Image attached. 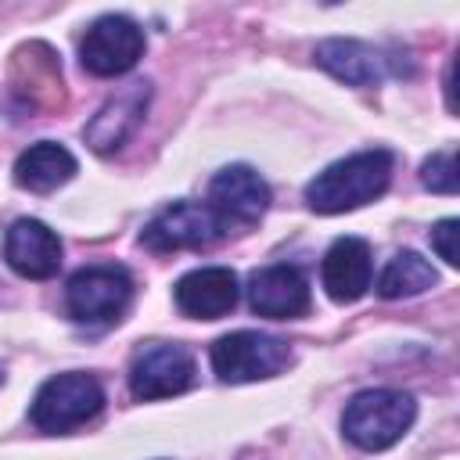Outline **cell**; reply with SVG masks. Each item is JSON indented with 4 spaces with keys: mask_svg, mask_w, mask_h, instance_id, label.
<instances>
[{
    "mask_svg": "<svg viewBox=\"0 0 460 460\" xmlns=\"http://www.w3.org/2000/svg\"><path fill=\"white\" fill-rule=\"evenodd\" d=\"M388 180H392V151L370 147L316 172V180L305 187V201L323 216L349 212L381 198Z\"/></svg>",
    "mask_w": 460,
    "mask_h": 460,
    "instance_id": "obj_1",
    "label": "cell"
},
{
    "mask_svg": "<svg viewBox=\"0 0 460 460\" xmlns=\"http://www.w3.org/2000/svg\"><path fill=\"white\" fill-rule=\"evenodd\" d=\"M413 417H417V402L406 392L367 388V392L352 395V402L345 406L341 431L352 446H359L367 453H377V449L395 446L410 431Z\"/></svg>",
    "mask_w": 460,
    "mask_h": 460,
    "instance_id": "obj_2",
    "label": "cell"
},
{
    "mask_svg": "<svg viewBox=\"0 0 460 460\" xmlns=\"http://www.w3.org/2000/svg\"><path fill=\"white\" fill-rule=\"evenodd\" d=\"M104 406V392L97 385L93 374H83V370H68V374H54L40 385L36 399H32V424L40 431H72L86 420H93Z\"/></svg>",
    "mask_w": 460,
    "mask_h": 460,
    "instance_id": "obj_3",
    "label": "cell"
},
{
    "mask_svg": "<svg viewBox=\"0 0 460 460\" xmlns=\"http://www.w3.org/2000/svg\"><path fill=\"white\" fill-rule=\"evenodd\" d=\"M133 298V280L122 266H86L65 288V309L75 323L108 327Z\"/></svg>",
    "mask_w": 460,
    "mask_h": 460,
    "instance_id": "obj_4",
    "label": "cell"
},
{
    "mask_svg": "<svg viewBox=\"0 0 460 460\" xmlns=\"http://www.w3.org/2000/svg\"><path fill=\"white\" fill-rule=\"evenodd\" d=\"M288 363H291L288 341H280L273 334H259V331H234L212 345V370L226 385L273 377Z\"/></svg>",
    "mask_w": 460,
    "mask_h": 460,
    "instance_id": "obj_5",
    "label": "cell"
},
{
    "mask_svg": "<svg viewBox=\"0 0 460 460\" xmlns=\"http://www.w3.org/2000/svg\"><path fill=\"white\" fill-rule=\"evenodd\" d=\"M144 54V29L126 18V14H104L97 18L83 43H79V61L90 75H122L129 72Z\"/></svg>",
    "mask_w": 460,
    "mask_h": 460,
    "instance_id": "obj_6",
    "label": "cell"
},
{
    "mask_svg": "<svg viewBox=\"0 0 460 460\" xmlns=\"http://www.w3.org/2000/svg\"><path fill=\"white\" fill-rule=\"evenodd\" d=\"M194 356L183 345H169V341H155L144 345L133 363H129V392L144 402L151 399H169L180 395L194 385Z\"/></svg>",
    "mask_w": 460,
    "mask_h": 460,
    "instance_id": "obj_7",
    "label": "cell"
},
{
    "mask_svg": "<svg viewBox=\"0 0 460 460\" xmlns=\"http://www.w3.org/2000/svg\"><path fill=\"white\" fill-rule=\"evenodd\" d=\"M226 230L219 223V216L208 205L198 201H172L169 208H162L140 234L144 248L165 255V252H180V248H208L212 241H219Z\"/></svg>",
    "mask_w": 460,
    "mask_h": 460,
    "instance_id": "obj_8",
    "label": "cell"
},
{
    "mask_svg": "<svg viewBox=\"0 0 460 460\" xmlns=\"http://www.w3.org/2000/svg\"><path fill=\"white\" fill-rule=\"evenodd\" d=\"M208 208L219 216L223 230L252 226L270 208V187L252 165H226L208 183Z\"/></svg>",
    "mask_w": 460,
    "mask_h": 460,
    "instance_id": "obj_9",
    "label": "cell"
},
{
    "mask_svg": "<svg viewBox=\"0 0 460 460\" xmlns=\"http://www.w3.org/2000/svg\"><path fill=\"white\" fill-rule=\"evenodd\" d=\"M147 97H151V86H147V83H129V86H122L115 97H108V101L101 104V111H97V115L86 122V129H83L86 144H90L97 155H108V151L122 147V144L137 133V126L144 122Z\"/></svg>",
    "mask_w": 460,
    "mask_h": 460,
    "instance_id": "obj_10",
    "label": "cell"
},
{
    "mask_svg": "<svg viewBox=\"0 0 460 460\" xmlns=\"http://www.w3.org/2000/svg\"><path fill=\"white\" fill-rule=\"evenodd\" d=\"M4 259L29 280H50L61 270V241L40 219H14L4 237Z\"/></svg>",
    "mask_w": 460,
    "mask_h": 460,
    "instance_id": "obj_11",
    "label": "cell"
},
{
    "mask_svg": "<svg viewBox=\"0 0 460 460\" xmlns=\"http://www.w3.org/2000/svg\"><path fill=\"white\" fill-rule=\"evenodd\" d=\"M237 273L226 266H201L176 280V305L194 320H219L237 305Z\"/></svg>",
    "mask_w": 460,
    "mask_h": 460,
    "instance_id": "obj_12",
    "label": "cell"
},
{
    "mask_svg": "<svg viewBox=\"0 0 460 460\" xmlns=\"http://www.w3.org/2000/svg\"><path fill=\"white\" fill-rule=\"evenodd\" d=\"M248 302L259 316L295 320L309 313V284L295 266H266L248 280Z\"/></svg>",
    "mask_w": 460,
    "mask_h": 460,
    "instance_id": "obj_13",
    "label": "cell"
},
{
    "mask_svg": "<svg viewBox=\"0 0 460 460\" xmlns=\"http://www.w3.org/2000/svg\"><path fill=\"white\" fill-rule=\"evenodd\" d=\"M320 280L334 302H356L370 288V244L363 237H338L323 255Z\"/></svg>",
    "mask_w": 460,
    "mask_h": 460,
    "instance_id": "obj_14",
    "label": "cell"
},
{
    "mask_svg": "<svg viewBox=\"0 0 460 460\" xmlns=\"http://www.w3.org/2000/svg\"><path fill=\"white\" fill-rule=\"evenodd\" d=\"M316 65L349 86H377L385 79L388 58L359 40H323L316 47Z\"/></svg>",
    "mask_w": 460,
    "mask_h": 460,
    "instance_id": "obj_15",
    "label": "cell"
},
{
    "mask_svg": "<svg viewBox=\"0 0 460 460\" xmlns=\"http://www.w3.org/2000/svg\"><path fill=\"white\" fill-rule=\"evenodd\" d=\"M14 83L29 97L32 108H58L61 104V65L50 47L29 43L14 54Z\"/></svg>",
    "mask_w": 460,
    "mask_h": 460,
    "instance_id": "obj_16",
    "label": "cell"
},
{
    "mask_svg": "<svg viewBox=\"0 0 460 460\" xmlns=\"http://www.w3.org/2000/svg\"><path fill=\"white\" fill-rule=\"evenodd\" d=\"M75 172V158L68 147L54 144V140H40L29 151L18 155L14 162V183L32 190V194H50L61 183H68Z\"/></svg>",
    "mask_w": 460,
    "mask_h": 460,
    "instance_id": "obj_17",
    "label": "cell"
},
{
    "mask_svg": "<svg viewBox=\"0 0 460 460\" xmlns=\"http://www.w3.org/2000/svg\"><path fill=\"white\" fill-rule=\"evenodd\" d=\"M435 280H438V273L428 259H420L417 252H395L377 277V295L381 298H410V295L428 291Z\"/></svg>",
    "mask_w": 460,
    "mask_h": 460,
    "instance_id": "obj_18",
    "label": "cell"
},
{
    "mask_svg": "<svg viewBox=\"0 0 460 460\" xmlns=\"http://www.w3.org/2000/svg\"><path fill=\"white\" fill-rule=\"evenodd\" d=\"M420 180L428 190L435 194H456V155L453 151H438L424 162L420 169Z\"/></svg>",
    "mask_w": 460,
    "mask_h": 460,
    "instance_id": "obj_19",
    "label": "cell"
},
{
    "mask_svg": "<svg viewBox=\"0 0 460 460\" xmlns=\"http://www.w3.org/2000/svg\"><path fill=\"white\" fill-rule=\"evenodd\" d=\"M456 219H438L435 226H431V248L438 252V259L446 262V266H456Z\"/></svg>",
    "mask_w": 460,
    "mask_h": 460,
    "instance_id": "obj_20",
    "label": "cell"
}]
</instances>
